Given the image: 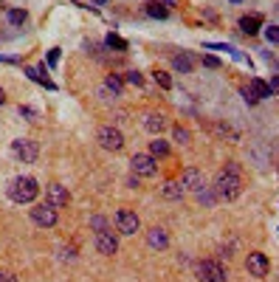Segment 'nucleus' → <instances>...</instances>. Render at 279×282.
Instances as JSON below:
<instances>
[{
    "instance_id": "nucleus-1",
    "label": "nucleus",
    "mask_w": 279,
    "mask_h": 282,
    "mask_svg": "<svg viewBox=\"0 0 279 282\" xmlns=\"http://www.w3.org/2000/svg\"><path fill=\"white\" fill-rule=\"evenodd\" d=\"M6 192L14 203H34L37 195H40V184H37L31 175H17V178H12V184L6 186Z\"/></svg>"
},
{
    "instance_id": "nucleus-2",
    "label": "nucleus",
    "mask_w": 279,
    "mask_h": 282,
    "mask_svg": "<svg viewBox=\"0 0 279 282\" xmlns=\"http://www.w3.org/2000/svg\"><path fill=\"white\" fill-rule=\"evenodd\" d=\"M212 189H214V195H217V201H234V198H240V192H243V181H240V175H231V172L220 170Z\"/></svg>"
},
{
    "instance_id": "nucleus-3",
    "label": "nucleus",
    "mask_w": 279,
    "mask_h": 282,
    "mask_svg": "<svg viewBox=\"0 0 279 282\" xmlns=\"http://www.w3.org/2000/svg\"><path fill=\"white\" fill-rule=\"evenodd\" d=\"M96 141H99V147L110 150V153H119V150L124 147V135H122V130L113 127V124H104V127L99 130Z\"/></svg>"
},
{
    "instance_id": "nucleus-4",
    "label": "nucleus",
    "mask_w": 279,
    "mask_h": 282,
    "mask_svg": "<svg viewBox=\"0 0 279 282\" xmlns=\"http://www.w3.org/2000/svg\"><path fill=\"white\" fill-rule=\"evenodd\" d=\"M12 153L17 155L23 164H34L40 158V144L34 138H14L12 141Z\"/></svg>"
},
{
    "instance_id": "nucleus-5",
    "label": "nucleus",
    "mask_w": 279,
    "mask_h": 282,
    "mask_svg": "<svg viewBox=\"0 0 279 282\" xmlns=\"http://www.w3.org/2000/svg\"><path fill=\"white\" fill-rule=\"evenodd\" d=\"M198 271V279L201 282H226V268L214 260H201V263L194 265Z\"/></svg>"
},
{
    "instance_id": "nucleus-6",
    "label": "nucleus",
    "mask_w": 279,
    "mask_h": 282,
    "mask_svg": "<svg viewBox=\"0 0 279 282\" xmlns=\"http://www.w3.org/2000/svg\"><path fill=\"white\" fill-rule=\"evenodd\" d=\"M130 166H133L135 178H155V172H158L155 158H152V155H144V153H135L133 158H130Z\"/></svg>"
},
{
    "instance_id": "nucleus-7",
    "label": "nucleus",
    "mask_w": 279,
    "mask_h": 282,
    "mask_svg": "<svg viewBox=\"0 0 279 282\" xmlns=\"http://www.w3.org/2000/svg\"><path fill=\"white\" fill-rule=\"evenodd\" d=\"M116 226H119L122 234H135L141 229V220H138L135 212H130V209H119V212H116Z\"/></svg>"
},
{
    "instance_id": "nucleus-8",
    "label": "nucleus",
    "mask_w": 279,
    "mask_h": 282,
    "mask_svg": "<svg viewBox=\"0 0 279 282\" xmlns=\"http://www.w3.org/2000/svg\"><path fill=\"white\" fill-rule=\"evenodd\" d=\"M96 248H99V254H104V257H113L116 251H119V237H116L110 229H102V232H96Z\"/></svg>"
},
{
    "instance_id": "nucleus-9",
    "label": "nucleus",
    "mask_w": 279,
    "mask_h": 282,
    "mask_svg": "<svg viewBox=\"0 0 279 282\" xmlns=\"http://www.w3.org/2000/svg\"><path fill=\"white\" fill-rule=\"evenodd\" d=\"M31 220H34L37 226H43V229L57 226V209L48 206V203H43V206H34V209H31Z\"/></svg>"
},
{
    "instance_id": "nucleus-10",
    "label": "nucleus",
    "mask_w": 279,
    "mask_h": 282,
    "mask_svg": "<svg viewBox=\"0 0 279 282\" xmlns=\"http://www.w3.org/2000/svg\"><path fill=\"white\" fill-rule=\"evenodd\" d=\"M68 189L62 184H48L45 186V203L48 206H54V209H60V206H68Z\"/></svg>"
},
{
    "instance_id": "nucleus-11",
    "label": "nucleus",
    "mask_w": 279,
    "mask_h": 282,
    "mask_svg": "<svg viewBox=\"0 0 279 282\" xmlns=\"http://www.w3.org/2000/svg\"><path fill=\"white\" fill-rule=\"evenodd\" d=\"M181 186L183 189H189V192H198V189H203V172L201 170H194V166H186V170L181 172Z\"/></svg>"
},
{
    "instance_id": "nucleus-12",
    "label": "nucleus",
    "mask_w": 279,
    "mask_h": 282,
    "mask_svg": "<svg viewBox=\"0 0 279 282\" xmlns=\"http://www.w3.org/2000/svg\"><path fill=\"white\" fill-rule=\"evenodd\" d=\"M245 268H248L254 276H265L268 268H271V263H268V257L262 251H251L248 257H245Z\"/></svg>"
},
{
    "instance_id": "nucleus-13",
    "label": "nucleus",
    "mask_w": 279,
    "mask_h": 282,
    "mask_svg": "<svg viewBox=\"0 0 279 282\" xmlns=\"http://www.w3.org/2000/svg\"><path fill=\"white\" fill-rule=\"evenodd\" d=\"M147 245H150V248H158V251H164L166 245H170V234H166V229H161V226L150 229V232H147Z\"/></svg>"
},
{
    "instance_id": "nucleus-14",
    "label": "nucleus",
    "mask_w": 279,
    "mask_h": 282,
    "mask_svg": "<svg viewBox=\"0 0 279 282\" xmlns=\"http://www.w3.org/2000/svg\"><path fill=\"white\" fill-rule=\"evenodd\" d=\"M166 124L170 122H166L164 113H147L144 116V127L150 130L152 135H161V130H166Z\"/></svg>"
},
{
    "instance_id": "nucleus-15",
    "label": "nucleus",
    "mask_w": 279,
    "mask_h": 282,
    "mask_svg": "<svg viewBox=\"0 0 279 282\" xmlns=\"http://www.w3.org/2000/svg\"><path fill=\"white\" fill-rule=\"evenodd\" d=\"M25 76H29L31 82H37V85H43V88H48V91H54V82L45 76V65H40V68H25Z\"/></svg>"
},
{
    "instance_id": "nucleus-16",
    "label": "nucleus",
    "mask_w": 279,
    "mask_h": 282,
    "mask_svg": "<svg viewBox=\"0 0 279 282\" xmlns=\"http://www.w3.org/2000/svg\"><path fill=\"white\" fill-rule=\"evenodd\" d=\"M172 68H175L178 74H192V68H194V60L192 54H186V51H181V54L172 57Z\"/></svg>"
},
{
    "instance_id": "nucleus-17",
    "label": "nucleus",
    "mask_w": 279,
    "mask_h": 282,
    "mask_svg": "<svg viewBox=\"0 0 279 282\" xmlns=\"http://www.w3.org/2000/svg\"><path fill=\"white\" fill-rule=\"evenodd\" d=\"M183 195H186V189L181 186V181H166L161 186V198H166V201H181Z\"/></svg>"
},
{
    "instance_id": "nucleus-18",
    "label": "nucleus",
    "mask_w": 279,
    "mask_h": 282,
    "mask_svg": "<svg viewBox=\"0 0 279 282\" xmlns=\"http://www.w3.org/2000/svg\"><path fill=\"white\" fill-rule=\"evenodd\" d=\"M248 93H251L254 99H268V96H273L271 88H268V82L260 79V76H254V79L248 82Z\"/></svg>"
},
{
    "instance_id": "nucleus-19",
    "label": "nucleus",
    "mask_w": 279,
    "mask_h": 282,
    "mask_svg": "<svg viewBox=\"0 0 279 282\" xmlns=\"http://www.w3.org/2000/svg\"><path fill=\"white\" fill-rule=\"evenodd\" d=\"M260 29H262V20L257 17V14H248V17H240V31H243V34L254 37V34H260Z\"/></svg>"
},
{
    "instance_id": "nucleus-20",
    "label": "nucleus",
    "mask_w": 279,
    "mask_h": 282,
    "mask_svg": "<svg viewBox=\"0 0 279 282\" xmlns=\"http://www.w3.org/2000/svg\"><path fill=\"white\" fill-rule=\"evenodd\" d=\"M147 14H150L152 20H166V17H170V9L161 6L158 0H152V3H147Z\"/></svg>"
},
{
    "instance_id": "nucleus-21",
    "label": "nucleus",
    "mask_w": 279,
    "mask_h": 282,
    "mask_svg": "<svg viewBox=\"0 0 279 282\" xmlns=\"http://www.w3.org/2000/svg\"><path fill=\"white\" fill-rule=\"evenodd\" d=\"M170 153V144H166L161 135H155V141H150V155L152 158H161V155H166Z\"/></svg>"
},
{
    "instance_id": "nucleus-22",
    "label": "nucleus",
    "mask_w": 279,
    "mask_h": 282,
    "mask_svg": "<svg viewBox=\"0 0 279 282\" xmlns=\"http://www.w3.org/2000/svg\"><path fill=\"white\" fill-rule=\"evenodd\" d=\"M194 198H198V203H203V206H212L214 201H217V195H214L212 186H203V189L194 192Z\"/></svg>"
},
{
    "instance_id": "nucleus-23",
    "label": "nucleus",
    "mask_w": 279,
    "mask_h": 282,
    "mask_svg": "<svg viewBox=\"0 0 279 282\" xmlns=\"http://www.w3.org/2000/svg\"><path fill=\"white\" fill-rule=\"evenodd\" d=\"M6 20L12 25H23L25 20H29V12H25V9H9L6 12Z\"/></svg>"
},
{
    "instance_id": "nucleus-24",
    "label": "nucleus",
    "mask_w": 279,
    "mask_h": 282,
    "mask_svg": "<svg viewBox=\"0 0 279 282\" xmlns=\"http://www.w3.org/2000/svg\"><path fill=\"white\" fill-rule=\"evenodd\" d=\"M104 88H107V91L113 93V96H122V91H124V82L119 79L116 74H110L107 79H104Z\"/></svg>"
},
{
    "instance_id": "nucleus-25",
    "label": "nucleus",
    "mask_w": 279,
    "mask_h": 282,
    "mask_svg": "<svg viewBox=\"0 0 279 282\" xmlns=\"http://www.w3.org/2000/svg\"><path fill=\"white\" fill-rule=\"evenodd\" d=\"M172 138H175L178 144H189V138H192V135H189L186 127H181V124H178V127H172Z\"/></svg>"
},
{
    "instance_id": "nucleus-26",
    "label": "nucleus",
    "mask_w": 279,
    "mask_h": 282,
    "mask_svg": "<svg viewBox=\"0 0 279 282\" xmlns=\"http://www.w3.org/2000/svg\"><path fill=\"white\" fill-rule=\"evenodd\" d=\"M104 43H107V48H119V51H127V43H124L122 37H116V34H107V37H104Z\"/></svg>"
},
{
    "instance_id": "nucleus-27",
    "label": "nucleus",
    "mask_w": 279,
    "mask_h": 282,
    "mask_svg": "<svg viewBox=\"0 0 279 282\" xmlns=\"http://www.w3.org/2000/svg\"><path fill=\"white\" fill-rule=\"evenodd\" d=\"M152 76H155V82H158V85H161V88H164V91H170V88H172V79H170V74H164V71H155V74H152Z\"/></svg>"
},
{
    "instance_id": "nucleus-28",
    "label": "nucleus",
    "mask_w": 279,
    "mask_h": 282,
    "mask_svg": "<svg viewBox=\"0 0 279 282\" xmlns=\"http://www.w3.org/2000/svg\"><path fill=\"white\" fill-rule=\"evenodd\" d=\"M265 40L279 45V25H268V29H265Z\"/></svg>"
},
{
    "instance_id": "nucleus-29",
    "label": "nucleus",
    "mask_w": 279,
    "mask_h": 282,
    "mask_svg": "<svg viewBox=\"0 0 279 282\" xmlns=\"http://www.w3.org/2000/svg\"><path fill=\"white\" fill-rule=\"evenodd\" d=\"M20 116L29 119V122H34V119H37V110H34V107H29V104H20Z\"/></svg>"
},
{
    "instance_id": "nucleus-30",
    "label": "nucleus",
    "mask_w": 279,
    "mask_h": 282,
    "mask_svg": "<svg viewBox=\"0 0 279 282\" xmlns=\"http://www.w3.org/2000/svg\"><path fill=\"white\" fill-rule=\"evenodd\" d=\"M127 82H130V85H141V82H144V76H141L138 71H127Z\"/></svg>"
},
{
    "instance_id": "nucleus-31",
    "label": "nucleus",
    "mask_w": 279,
    "mask_h": 282,
    "mask_svg": "<svg viewBox=\"0 0 279 282\" xmlns=\"http://www.w3.org/2000/svg\"><path fill=\"white\" fill-rule=\"evenodd\" d=\"M91 226L96 229V232H102V229H107V223H104V217L96 215V217H91Z\"/></svg>"
},
{
    "instance_id": "nucleus-32",
    "label": "nucleus",
    "mask_w": 279,
    "mask_h": 282,
    "mask_svg": "<svg viewBox=\"0 0 279 282\" xmlns=\"http://www.w3.org/2000/svg\"><path fill=\"white\" fill-rule=\"evenodd\" d=\"M203 65H206V68H220V60H217V57H203Z\"/></svg>"
},
{
    "instance_id": "nucleus-33",
    "label": "nucleus",
    "mask_w": 279,
    "mask_h": 282,
    "mask_svg": "<svg viewBox=\"0 0 279 282\" xmlns=\"http://www.w3.org/2000/svg\"><path fill=\"white\" fill-rule=\"evenodd\" d=\"M268 88H271V93H276V96H279V74H276V76H271Z\"/></svg>"
},
{
    "instance_id": "nucleus-34",
    "label": "nucleus",
    "mask_w": 279,
    "mask_h": 282,
    "mask_svg": "<svg viewBox=\"0 0 279 282\" xmlns=\"http://www.w3.org/2000/svg\"><path fill=\"white\" fill-rule=\"evenodd\" d=\"M57 60H60V48H51V54H48V65H57Z\"/></svg>"
},
{
    "instance_id": "nucleus-35",
    "label": "nucleus",
    "mask_w": 279,
    "mask_h": 282,
    "mask_svg": "<svg viewBox=\"0 0 279 282\" xmlns=\"http://www.w3.org/2000/svg\"><path fill=\"white\" fill-rule=\"evenodd\" d=\"M226 172H231V175H237V172H240V166H237L234 161H229V164H226Z\"/></svg>"
},
{
    "instance_id": "nucleus-36",
    "label": "nucleus",
    "mask_w": 279,
    "mask_h": 282,
    "mask_svg": "<svg viewBox=\"0 0 279 282\" xmlns=\"http://www.w3.org/2000/svg\"><path fill=\"white\" fill-rule=\"evenodd\" d=\"M62 257L73 260V257H76V248H62Z\"/></svg>"
},
{
    "instance_id": "nucleus-37",
    "label": "nucleus",
    "mask_w": 279,
    "mask_h": 282,
    "mask_svg": "<svg viewBox=\"0 0 279 282\" xmlns=\"http://www.w3.org/2000/svg\"><path fill=\"white\" fill-rule=\"evenodd\" d=\"M0 282H17L12 274H0Z\"/></svg>"
},
{
    "instance_id": "nucleus-38",
    "label": "nucleus",
    "mask_w": 279,
    "mask_h": 282,
    "mask_svg": "<svg viewBox=\"0 0 279 282\" xmlns=\"http://www.w3.org/2000/svg\"><path fill=\"white\" fill-rule=\"evenodd\" d=\"M3 104H6V91L0 88V107H3Z\"/></svg>"
},
{
    "instance_id": "nucleus-39",
    "label": "nucleus",
    "mask_w": 279,
    "mask_h": 282,
    "mask_svg": "<svg viewBox=\"0 0 279 282\" xmlns=\"http://www.w3.org/2000/svg\"><path fill=\"white\" fill-rule=\"evenodd\" d=\"M88 3H93V6H104L107 0H88Z\"/></svg>"
},
{
    "instance_id": "nucleus-40",
    "label": "nucleus",
    "mask_w": 279,
    "mask_h": 282,
    "mask_svg": "<svg viewBox=\"0 0 279 282\" xmlns=\"http://www.w3.org/2000/svg\"><path fill=\"white\" fill-rule=\"evenodd\" d=\"M164 3H166V6H175V0H164Z\"/></svg>"
},
{
    "instance_id": "nucleus-41",
    "label": "nucleus",
    "mask_w": 279,
    "mask_h": 282,
    "mask_svg": "<svg viewBox=\"0 0 279 282\" xmlns=\"http://www.w3.org/2000/svg\"><path fill=\"white\" fill-rule=\"evenodd\" d=\"M229 3H243V0H229Z\"/></svg>"
}]
</instances>
